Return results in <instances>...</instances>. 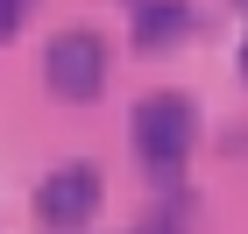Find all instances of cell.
Here are the masks:
<instances>
[{"label":"cell","instance_id":"2","mask_svg":"<svg viewBox=\"0 0 248 234\" xmlns=\"http://www.w3.org/2000/svg\"><path fill=\"white\" fill-rule=\"evenodd\" d=\"M43 78H50V93H64V99H99V85H107V43H99L93 29H64V36H50Z\"/></svg>","mask_w":248,"mask_h":234},{"label":"cell","instance_id":"6","mask_svg":"<svg viewBox=\"0 0 248 234\" xmlns=\"http://www.w3.org/2000/svg\"><path fill=\"white\" fill-rule=\"evenodd\" d=\"M142 234H177V227H163V220H156V227H142Z\"/></svg>","mask_w":248,"mask_h":234},{"label":"cell","instance_id":"7","mask_svg":"<svg viewBox=\"0 0 248 234\" xmlns=\"http://www.w3.org/2000/svg\"><path fill=\"white\" fill-rule=\"evenodd\" d=\"M241 78H248V43H241Z\"/></svg>","mask_w":248,"mask_h":234},{"label":"cell","instance_id":"3","mask_svg":"<svg viewBox=\"0 0 248 234\" xmlns=\"http://www.w3.org/2000/svg\"><path fill=\"white\" fill-rule=\"evenodd\" d=\"M93 213H99V171H93V163H57V171L36 185V220H43V227L78 234Z\"/></svg>","mask_w":248,"mask_h":234},{"label":"cell","instance_id":"5","mask_svg":"<svg viewBox=\"0 0 248 234\" xmlns=\"http://www.w3.org/2000/svg\"><path fill=\"white\" fill-rule=\"evenodd\" d=\"M21 15H29V0H0V43L21 29Z\"/></svg>","mask_w":248,"mask_h":234},{"label":"cell","instance_id":"1","mask_svg":"<svg viewBox=\"0 0 248 234\" xmlns=\"http://www.w3.org/2000/svg\"><path fill=\"white\" fill-rule=\"evenodd\" d=\"M191 135H199V107L185 93H149L135 107V149L149 156L156 171H177L185 149H191Z\"/></svg>","mask_w":248,"mask_h":234},{"label":"cell","instance_id":"4","mask_svg":"<svg viewBox=\"0 0 248 234\" xmlns=\"http://www.w3.org/2000/svg\"><path fill=\"white\" fill-rule=\"evenodd\" d=\"M185 21H191L185 0H142V7H135V50H142V57L170 50V43L185 36Z\"/></svg>","mask_w":248,"mask_h":234},{"label":"cell","instance_id":"8","mask_svg":"<svg viewBox=\"0 0 248 234\" xmlns=\"http://www.w3.org/2000/svg\"><path fill=\"white\" fill-rule=\"evenodd\" d=\"M241 7H248V0H241Z\"/></svg>","mask_w":248,"mask_h":234}]
</instances>
